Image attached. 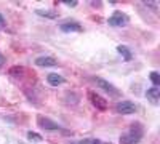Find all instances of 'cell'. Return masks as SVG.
Wrapping results in <instances>:
<instances>
[{
  "mask_svg": "<svg viewBox=\"0 0 160 144\" xmlns=\"http://www.w3.org/2000/svg\"><path fill=\"white\" fill-rule=\"evenodd\" d=\"M144 138V125L141 122H133L127 132L120 135L118 144H139Z\"/></svg>",
  "mask_w": 160,
  "mask_h": 144,
  "instance_id": "1",
  "label": "cell"
},
{
  "mask_svg": "<svg viewBox=\"0 0 160 144\" xmlns=\"http://www.w3.org/2000/svg\"><path fill=\"white\" fill-rule=\"evenodd\" d=\"M95 80V83L98 85V88H101L104 93H108L109 96H112V98H120L122 96V93H120V90L114 85V83H111V82H108L106 78H101V77H95L93 78Z\"/></svg>",
  "mask_w": 160,
  "mask_h": 144,
  "instance_id": "2",
  "label": "cell"
},
{
  "mask_svg": "<svg viewBox=\"0 0 160 144\" xmlns=\"http://www.w3.org/2000/svg\"><path fill=\"white\" fill-rule=\"evenodd\" d=\"M37 125L45 130V132H64L66 133V130L55 120H51L50 117H45V115H37Z\"/></svg>",
  "mask_w": 160,
  "mask_h": 144,
  "instance_id": "3",
  "label": "cell"
},
{
  "mask_svg": "<svg viewBox=\"0 0 160 144\" xmlns=\"http://www.w3.org/2000/svg\"><path fill=\"white\" fill-rule=\"evenodd\" d=\"M128 22H130L128 15H125V13L120 11V10H115L108 19V24L111 27H125V26H128Z\"/></svg>",
  "mask_w": 160,
  "mask_h": 144,
  "instance_id": "4",
  "label": "cell"
},
{
  "mask_svg": "<svg viewBox=\"0 0 160 144\" xmlns=\"http://www.w3.org/2000/svg\"><path fill=\"white\" fill-rule=\"evenodd\" d=\"M138 111V106L133 101H128V99H123V101H118L115 104V112L120 114V115H131Z\"/></svg>",
  "mask_w": 160,
  "mask_h": 144,
  "instance_id": "5",
  "label": "cell"
},
{
  "mask_svg": "<svg viewBox=\"0 0 160 144\" xmlns=\"http://www.w3.org/2000/svg\"><path fill=\"white\" fill-rule=\"evenodd\" d=\"M88 99L98 111H108V107H109L108 101H106L102 96H99L96 91H88Z\"/></svg>",
  "mask_w": 160,
  "mask_h": 144,
  "instance_id": "6",
  "label": "cell"
},
{
  "mask_svg": "<svg viewBox=\"0 0 160 144\" xmlns=\"http://www.w3.org/2000/svg\"><path fill=\"white\" fill-rule=\"evenodd\" d=\"M59 29L62 32H82L83 27L78 21H64L62 24H59Z\"/></svg>",
  "mask_w": 160,
  "mask_h": 144,
  "instance_id": "7",
  "label": "cell"
},
{
  "mask_svg": "<svg viewBox=\"0 0 160 144\" xmlns=\"http://www.w3.org/2000/svg\"><path fill=\"white\" fill-rule=\"evenodd\" d=\"M34 64L38 67H55V66H58V61L53 56H38L34 61Z\"/></svg>",
  "mask_w": 160,
  "mask_h": 144,
  "instance_id": "8",
  "label": "cell"
},
{
  "mask_svg": "<svg viewBox=\"0 0 160 144\" xmlns=\"http://www.w3.org/2000/svg\"><path fill=\"white\" fill-rule=\"evenodd\" d=\"M146 98H148L152 104H158V99H160V88L158 87H151L146 91Z\"/></svg>",
  "mask_w": 160,
  "mask_h": 144,
  "instance_id": "9",
  "label": "cell"
},
{
  "mask_svg": "<svg viewBox=\"0 0 160 144\" xmlns=\"http://www.w3.org/2000/svg\"><path fill=\"white\" fill-rule=\"evenodd\" d=\"M47 82H48L51 87H59V85H62V83L66 82V78H64L62 75H59V74L51 72V74L47 75Z\"/></svg>",
  "mask_w": 160,
  "mask_h": 144,
  "instance_id": "10",
  "label": "cell"
},
{
  "mask_svg": "<svg viewBox=\"0 0 160 144\" xmlns=\"http://www.w3.org/2000/svg\"><path fill=\"white\" fill-rule=\"evenodd\" d=\"M117 51H118V55H122V56H123V59H125L127 62L131 61L133 53H131V50H130L127 45H118V47H117Z\"/></svg>",
  "mask_w": 160,
  "mask_h": 144,
  "instance_id": "11",
  "label": "cell"
},
{
  "mask_svg": "<svg viewBox=\"0 0 160 144\" xmlns=\"http://www.w3.org/2000/svg\"><path fill=\"white\" fill-rule=\"evenodd\" d=\"M71 144H111V142H104L102 139L99 138H83V139H78V141H74Z\"/></svg>",
  "mask_w": 160,
  "mask_h": 144,
  "instance_id": "12",
  "label": "cell"
},
{
  "mask_svg": "<svg viewBox=\"0 0 160 144\" xmlns=\"http://www.w3.org/2000/svg\"><path fill=\"white\" fill-rule=\"evenodd\" d=\"M35 13L38 16H45V18H50V19L58 18V11H53V10H35Z\"/></svg>",
  "mask_w": 160,
  "mask_h": 144,
  "instance_id": "13",
  "label": "cell"
},
{
  "mask_svg": "<svg viewBox=\"0 0 160 144\" xmlns=\"http://www.w3.org/2000/svg\"><path fill=\"white\" fill-rule=\"evenodd\" d=\"M149 78H151V82H152V87H158V83H160V74L157 71H152L149 74Z\"/></svg>",
  "mask_w": 160,
  "mask_h": 144,
  "instance_id": "14",
  "label": "cell"
},
{
  "mask_svg": "<svg viewBox=\"0 0 160 144\" xmlns=\"http://www.w3.org/2000/svg\"><path fill=\"white\" fill-rule=\"evenodd\" d=\"M28 139H29L31 142H40L43 138H42V135H38V133H35V132H28Z\"/></svg>",
  "mask_w": 160,
  "mask_h": 144,
  "instance_id": "15",
  "label": "cell"
},
{
  "mask_svg": "<svg viewBox=\"0 0 160 144\" xmlns=\"http://www.w3.org/2000/svg\"><path fill=\"white\" fill-rule=\"evenodd\" d=\"M22 72H24V67H19V66L10 69V75H13V77H21Z\"/></svg>",
  "mask_w": 160,
  "mask_h": 144,
  "instance_id": "16",
  "label": "cell"
},
{
  "mask_svg": "<svg viewBox=\"0 0 160 144\" xmlns=\"http://www.w3.org/2000/svg\"><path fill=\"white\" fill-rule=\"evenodd\" d=\"M144 7H149L154 10V13L158 11V2H144Z\"/></svg>",
  "mask_w": 160,
  "mask_h": 144,
  "instance_id": "17",
  "label": "cell"
},
{
  "mask_svg": "<svg viewBox=\"0 0 160 144\" xmlns=\"http://www.w3.org/2000/svg\"><path fill=\"white\" fill-rule=\"evenodd\" d=\"M7 26V21H5V18H3V15L0 13V29H3Z\"/></svg>",
  "mask_w": 160,
  "mask_h": 144,
  "instance_id": "18",
  "label": "cell"
},
{
  "mask_svg": "<svg viewBox=\"0 0 160 144\" xmlns=\"http://www.w3.org/2000/svg\"><path fill=\"white\" fill-rule=\"evenodd\" d=\"M5 56H3V53H2V51H0V67H3V64H5Z\"/></svg>",
  "mask_w": 160,
  "mask_h": 144,
  "instance_id": "19",
  "label": "cell"
},
{
  "mask_svg": "<svg viewBox=\"0 0 160 144\" xmlns=\"http://www.w3.org/2000/svg\"><path fill=\"white\" fill-rule=\"evenodd\" d=\"M64 5H66V7H71V8H74V7H77L78 3H77V2H64Z\"/></svg>",
  "mask_w": 160,
  "mask_h": 144,
  "instance_id": "20",
  "label": "cell"
}]
</instances>
